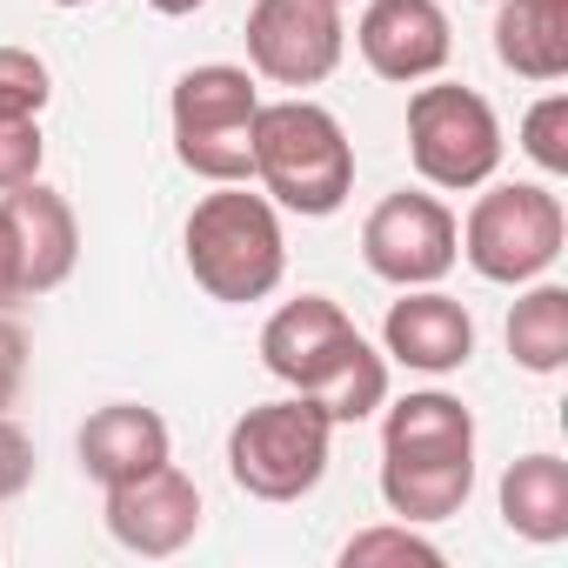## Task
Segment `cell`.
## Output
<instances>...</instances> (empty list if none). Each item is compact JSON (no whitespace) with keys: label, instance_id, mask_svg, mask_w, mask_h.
Instances as JSON below:
<instances>
[{"label":"cell","instance_id":"6da1fadb","mask_svg":"<svg viewBox=\"0 0 568 568\" xmlns=\"http://www.w3.org/2000/svg\"><path fill=\"white\" fill-rule=\"evenodd\" d=\"M261 362H267L274 382H288L295 395H308L335 428L368 422L388 402V355L368 348L362 328L328 295L281 302L267 315V328H261Z\"/></svg>","mask_w":568,"mask_h":568},{"label":"cell","instance_id":"7a4b0ae2","mask_svg":"<svg viewBox=\"0 0 568 568\" xmlns=\"http://www.w3.org/2000/svg\"><path fill=\"white\" fill-rule=\"evenodd\" d=\"M181 247H187L194 288L207 302H227V308L267 302L281 288V274H288L281 207L267 194H247V181H221L214 194H201L187 227H181Z\"/></svg>","mask_w":568,"mask_h":568},{"label":"cell","instance_id":"3957f363","mask_svg":"<svg viewBox=\"0 0 568 568\" xmlns=\"http://www.w3.org/2000/svg\"><path fill=\"white\" fill-rule=\"evenodd\" d=\"M254 181L288 214H342L355 194V141L322 101H261L254 114Z\"/></svg>","mask_w":568,"mask_h":568},{"label":"cell","instance_id":"277c9868","mask_svg":"<svg viewBox=\"0 0 568 568\" xmlns=\"http://www.w3.org/2000/svg\"><path fill=\"white\" fill-rule=\"evenodd\" d=\"M254 114H261V94H254V74L247 68H227V61H207V68H187L174 81V101H168V121H174V161L201 181H254Z\"/></svg>","mask_w":568,"mask_h":568},{"label":"cell","instance_id":"5b68a950","mask_svg":"<svg viewBox=\"0 0 568 568\" xmlns=\"http://www.w3.org/2000/svg\"><path fill=\"white\" fill-rule=\"evenodd\" d=\"M328 442H335V422L308 395H281L247 408L227 428V475L254 501H302L328 475Z\"/></svg>","mask_w":568,"mask_h":568},{"label":"cell","instance_id":"8992f818","mask_svg":"<svg viewBox=\"0 0 568 568\" xmlns=\"http://www.w3.org/2000/svg\"><path fill=\"white\" fill-rule=\"evenodd\" d=\"M568 241V214L541 181H495L488 194H475L468 221H462V254L481 281L501 288H528L561 261Z\"/></svg>","mask_w":568,"mask_h":568},{"label":"cell","instance_id":"52a82bcc","mask_svg":"<svg viewBox=\"0 0 568 568\" xmlns=\"http://www.w3.org/2000/svg\"><path fill=\"white\" fill-rule=\"evenodd\" d=\"M408 161L442 194L488 187L495 168H501V121H495V108L475 88H455V81L415 88V101H408Z\"/></svg>","mask_w":568,"mask_h":568},{"label":"cell","instance_id":"ba28073f","mask_svg":"<svg viewBox=\"0 0 568 568\" xmlns=\"http://www.w3.org/2000/svg\"><path fill=\"white\" fill-rule=\"evenodd\" d=\"M362 261L395 281V288H435V281L462 261V221L442 194H388L362 221Z\"/></svg>","mask_w":568,"mask_h":568},{"label":"cell","instance_id":"9c48e42d","mask_svg":"<svg viewBox=\"0 0 568 568\" xmlns=\"http://www.w3.org/2000/svg\"><path fill=\"white\" fill-rule=\"evenodd\" d=\"M348 21L335 0H254L247 8V74L274 88H315L342 68Z\"/></svg>","mask_w":568,"mask_h":568},{"label":"cell","instance_id":"30bf717a","mask_svg":"<svg viewBox=\"0 0 568 568\" xmlns=\"http://www.w3.org/2000/svg\"><path fill=\"white\" fill-rule=\"evenodd\" d=\"M355 48L382 81L415 88V81H435L448 68L455 34H448L442 0H368L355 21Z\"/></svg>","mask_w":568,"mask_h":568},{"label":"cell","instance_id":"8fae6325","mask_svg":"<svg viewBox=\"0 0 568 568\" xmlns=\"http://www.w3.org/2000/svg\"><path fill=\"white\" fill-rule=\"evenodd\" d=\"M108 535L134 555H154V561L181 555L201 535V488L174 462H161L154 475L108 488Z\"/></svg>","mask_w":568,"mask_h":568},{"label":"cell","instance_id":"7c38bea8","mask_svg":"<svg viewBox=\"0 0 568 568\" xmlns=\"http://www.w3.org/2000/svg\"><path fill=\"white\" fill-rule=\"evenodd\" d=\"M382 355L415 375H455L475 355V315L442 288H402L382 322Z\"/></svg>","mask_w":568,"mask_h":568},{"label":"cell","instance_id":"4fadbf2b","mask_svg":"<svg viewBox=\"0 0 568 568\" xmlns=\"http://www.w3.org/2000/svg\"><path fill=\"white\" fill-rule=\"evenodd\" d=\"M0 201H8V221H14V241H21L28 302L34 295H54L61 281L74 274V261H81V221H74L68 194H54L41 181H21V187H8Z\"/></svg>","mask_w":568,"mask_h":568},{"label":"cell","instance_id":"5bb4252c","mask_svg":"<svg viewBox=\"0 0 568 568\" xmlns=\"http://www.w3.org/2000/svg\"><path fill=\"white\" fill-rule=\"evenodd\" d=\"M168 462V422L141 402H108L81 422V468L101 481V488H121V481H141Z\"/></svg>","mask_w":568,"mask_h":568},{"label":"cell","instance_id":"9a60e30c","mask_svg":"<svg viewBox=\"0 0 568 568\" xmlns=\"http://www.w3.org/2000/svg\"><path fill=\"white\" fill-rule=\"evenodd\" d=\"M382 455L388 462H475V415L442 395V388H422V395H402V402H382Z\"/></svg>","mask_w":568,"mask_h":568},{"label":"cell","instance_id":"2e32d148","mask_svg":"<svg viewBox=\"0 0 568 568\" xmlns=\"http://www.w3.org/2000/svg\"><path fill=\"white\" fill-rule=\"evenodd\" d=\"M495 61L521 81L568 74V0H501L495 8Z\"/></svg>","mask_w":568,"mask_h":568},{"label":"cell","instance_id":"e0dca14e","mask_svg":"<svg viewBox=\"0 0 568 568\" xmlns=\"http://www.w3.org/2000/svg\"><path fill=\"white\" fill-rule=\"evenodd\" d=\"M501 521L521 541H561L568 535V462L561 455H521L501 475Z\"/></svg>","mask_w":568,"mask_h":568},{"label":"cell","instance_id":"ac0fdd59","mask_svg":"<svg viewBox=\"0 0 568 568\" xmlns=\"http://www.w3.org/2000/svg\"><path fill=\"white\" fill-rule=\"evenodd\" d=\"M475 495V462H388L382 455V501L395 521H448Z\"/></svg>","mask_w":568,"mask_h":568},{"label":"cell","instance_id":"d6986e66","mask_svg":"<svg viewBox=\"0 0 568 568\" xmlns=\"http://www.w3.org/2000/svg\"><path fill=\"white\" fill-rule=\"evenodd\" d=\"M508 355L528 375H561L568 368V288L528 281V295L508 308Z\"/></svg>","mask_w":568,"mask_h":568},{"label":"cell","instance_id":"ffe728a7","mask_svg":"<svg viewBox=\"0 0 568 568\" xmlns=\"http://www.w3.org/2000/svg\"><path fill=\"white\" fill-rule=\"evenodd\" d=\"M342 568H442V548L415 521H375L342 541Z\"/></svg>","mask_w":568,"mask_h":568},{"label":"cell","instance_id":"44dd1931","mask_svg":"<svg viewBox=\"0 0 568 568\" xmlns=\"http://www.w3.org/2000/svg\"><path fill=\"white\" fill-rule=\"evenodd\" d=\"M54 81L34 48H0V121H41Z\"/></svg>","mask_w":568,"mask_h":568},{"label":"cell","instance_id":"7402d4cb","mask_svg":"<svg viewBox=\"0 0 568 568\" xmlns=\"http://www.w3.org/2000/svg\"><path fill=\"white\" fill-rule=\"evenodd\" d=\"M521 154L541 174H568V94H541L521 114Z\"/></svg>","mask_w":568,"mask_h":568},{"label":"cell","instance_id":"603a6c76","mask_svg":"<svg viewBox=\"0 0 568 568\" xmlns=\"http://www.w3.org/2000/svg\"><path fill=\"white\" fill-rule=\"evenodd\" d=\"M41 121H0V194L21 187V181H41Z\"/></svg>","mask_w":568,"mask_h":568},{"label":"cell","instance_id":"cb8c5ba5","mask_svg":"<svg viewBox=\"0 0 568 568\" xmlns=\"http://www.w3.org/2000/svg\"><path fill=\"white\" fill-rule=\"evenodd\" d=\"M28 481H34V442H28L21 422L0 415V501L28 495Z\"/></svg>","mask_w":568,"mask_h":568},{"label":"cell","instance_id":"d4e9b609","mask_svg":"<svg viewBox=\"0 0 568 568\" xmlns=\"http://www.w3.org/2000/svg\"><path fill=\"white\" fill-rule=\"evenodd\" d=\"M21 382H28V335L8 322V308H0V415L21 402Z\"/></svg>","mask_w":568,"mask_h":568},{"label":"cell","instance_id":"484cf974","mask_svg":"<svg viewBox=\"0 0 568 568\" xmlns=\"http://www.w3.org/2000/svg\"><path fill=\"white\" fill-rule=\"evenodd\" d=\"M28 302V281H21V241H14V221H8V201H0V308Z\"/></svg>","mask_w":568,"mask_h":568},{"label":"cell","instance_id":"4316f807","mask_svg":"<svg viewBox=\"0 0 568 568\" xmlns=\"http://www.w3.org/2000/svg\"><path fill=\"white\" fill-rule=\"evenodd\" d=\"M154 14H168V21H181V14H194V8H207V0H148Z\"/></svg>","mask_w":568,"mask_h":568},{"label":"cell","instance_id":"83f0119b","mask_svg":"<svg viewBox=\"0 0 568 568\" xmlns=\"http://www.w3.org/2000/svg\"><path fill=\"white\" fill-rule=\"evenodd\" d=\"M54 8H88V0H54Z\"/></svg>","mask_w":568,"mask_h":568},{"label":"cell","instance_id":"f1b7e54d","mask_svg":"<svg viewBox=\"0 0 568 568\" xmlns=\"http://www.w3.org/2000/svg\"><path fill=\"white\" fill-rule=\"evenodd\" d=\"M335 8H348V0H335Z\"/></svg>","mask_w":568,"mask_h":568}]
</instances>
